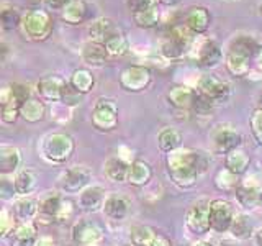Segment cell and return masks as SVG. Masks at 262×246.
Wrapping results in <instances>:
<instances>
[{
	"label": "cell",
	"mask_w": 262,
	"mask_h": 246,
	"mask_svg": "<svg viewBox=\"0 0 262 246\" xmlns=\"http://www.w3.org/2000/svg\"><path fill=\"white\" fill-rule=\"evenodd\" d=\"M195 92H196L195 89L184 86V84H179V86H172L167 90L166 98H167L169 105L174 107L176 110H190L193 98H195Z\"/></svg>",
	"instance_id": "obj_22"
},
{
	"label": "cell",
	"mask_w": 262,
	"mask_h": 246,
	"mask_svg": "<svg viewBox=\"0 0 262 246\" xmlns=\"http://www.w3.org/2000/svg\"><path fill=\"white\" fill-rule=\"evenodd\" d=\"M62 194L57 191H48L39 197V212L36 223L38 225H51L56 221L57 213H59L61 203H62Z\"/></svg>",
	"instance_id": "obj_13"
},
{
	"label": "cell",
	"mask_w": 262,
	"mask_h": 246,
	"mask_svg": "<svg viewBox=\"0 0 262 246\" xmlns=\"http://www.w3.org/2000/svg\"><path fill=\"white\" fill-rule=\"evenodd\" d=\"M257 102H259V107H257V109H262V89L259 90V94H257Z\"/></svg>",
	"instance_id": "obj_58"
},
{
	"label": "cell",
	"mask_w": 262,
	"mask_h": 246,
	"mask_svg": "<svg viewBox=\"0 0 262 246\" xmlns=\"http://www.w3.org/2000/svg\"><path fill=\"white\" fill-rule=\"evenodd\" d=\"M182 0H158V4H161V5H164V7H177Z\"/></svg>",
	"instance_id": "obj_55"
},
{
	"label": "cell",
	"mask_w": 262,
	"mask_h": 246,
	"mask_svg": "<svg viewBox=\"0 0 262 246\" xmlns=\"http://www.w3.org/2000/svg\"><path fill=\"white\" fill-rule=\"evenodd\" d=\"M38 177L31 169H21L16 172V176L13 179V186L18 197H27L36 189Z\"/></svg>",
	"instance_id": "obj_34"
},
{
	"label": "cell",
	"mask_w": 262,
	"mask_h": 246,
	"mask_svg": "<svg viewBox=\"0 0 262 246\" xmlns=\"http://www.w3.org/2000/svg\"><path fill=\"white\" fill-rule=\"evenodd\" d=\"M259 207L262 209V189H260V194H259Z\"/></svg>",
	"instance_id": "obj_60"
},
{
	"label": "cell",
	"mask_w": 262,
	"mask_h": 246,
	"mask_svg": "<svg viewBox=\"0 0 262 246\" xmlns=\"http://www.w3.org/2000/svg\"><path fill=\"white\" fill-rule=\"evenodd\" d=\"M225 66L226 71L234 77H244L251 71V59L244 56H237L233 53H226L225 56Z\"/></svg>",
	"instance_id": "obj_36"
},
{
	"label": "cell",
	"mask_w": 262,
	"mask_h": 246,
	"mask_svg": "<svg viewBox=\"0 0 262 246\" xmlns=\"http://www.w3.org/2000/svg\"><path fill=\"white\" fill-rule=\"evenodd\" d=\"M92 125L98 131H113L118 127V105L113 98L100 97L92 110Z\"/></svg>",
	"instance_id": "obj_7"
},
{
	"label": "cell",
	"mask_w": 262,
	"mask_h": 246,
	"mask_svg": "<svg viewBox=\"0 0 262 246\" xmlns=\"http://www.w3.org/2000/svg\"><path fill=\"white\" fill-rule=\"evenodd\" d=\"M54 28V20L53 15L49 10H30L23 15L21 20V33L23 36L27 38L28 41H46L49 36H51Z\"/></svg>",
	"instance_id": "obj_4"
},
{
	"label": "cell",
	"mask_w": 262,
	"mask_h": 246,
	"mask_svg": "<svg viewBox=\"0 0 262 246\" xmlns=\"http://www.w3.org/2000/svg\"><path fill=\"white\" fill-rule=\"evenodd\" d=\"M254 59H256V63H257L259 68H262V46H259L256 56H254Z\"/></svg>",
	"instance_id": "obj_57"
},
{
	"label": "cell",
	"mask_w": 262,
	"mask_h": 246,
	"mask_svg": "<svg viewBox=\"0 0 262 246\" xmlns=\"http://www.w3.org/2000/svg\"><path fill=\"white\" fill-rule=\"evenodd\" d=\"M213 184L218 189L220 192H228V194H234L237 186L241 184L239 176H236L234 172H231L226 168H221L215 172V177H213Z\"/></svg>",
	"instance_id": "obj_35"
},
{
	"label": "cell",
	"mask_w": 262,
	"mask_h": 246,
	"mask_svg": "<svg viewBox=\"0 0 262 246\" xmlns=\"http://www.w3.org/2000/svg\"><path fill=\"white\" fill-rule=\"evenodd\" d=\"M158 232L149 225H136L131 228L129 240L133 246H149V243L156 238Z\"/></svg>",
	"instance_id": "obj_39"
},
{
	"label": "cell",
	"mask_w": 262,
	"mask_h": 246,
	"mask_svg": "<svg viewBox=\"0 0 262 246\" xmlns=\"http://www.w3.org/2000/svg\"><path fill=\"white\" fill-rule=\"evenodd\" d=\"M156 4H158V0H126V7L131 12V15L147 10V8H152L156 7Z\"/></svg>",
	"instance_id": "obj_50"
},
{
	"label": "cell",
	"mask_w": 262,
	"mask_h": 246,
	"mask_svg": "<svg viewBox=\"0 0 262 246\" xmlns=\"http://www.w3.org/2000/svg\"><path fill=\"white\" fill-rule=\"evenodd\" d=\"M35 246H59L56 241V238L51 235H39Z\"/></svg>",
	"instance_id": "obj_52"
},
{
	"label": "cell",
	"mask_w": 262,
	"mask_h": 246,
	"mask_svg": "<svg viewBox=\"0 0 262 246\" xmlns=\"http://www.w3.org/2000/svg\"><path fill=\"white\" fill-rule=\"evenodd\" d=\"M39 151L48 162L64 164L72 158L76 151V141L66 131H53L41 139Z\"/></svg>",
	"instance_id": "obj_2"
},
{
	"label": "cell",
	"mask_w": 262,
	"mask_h": 246,
	"mask_svg": "<svg viewBox=\"0 0 262 246\" xmlns=\"http://www.w3.org/2000/svg\"><path fill=\"white\" fill-rule=\"evenodd\" d=\"M259 15H260V16H262V4H260V5H259Z\"/></svg>",
	"instance_id": "obj_61"
},
{
	"label": "cell",
	"mask_w": 262,
	"mask_h": 246,
	"mask_svg": "<svg viewBox=\"0 0 262 246\" xmlns=\"http://www.w3.org/2000/svg\"><path fill=\"white\" fill-rule=\"evenodd\" d=\"M89 38L90 41H95V43L105 45L112 36H115L117 33H120V28L115 25V22L108 16H100V18L94 20L89 25Z\"/></svg>",
	"instance_id": "obj_19"
},
{
	"label": "cell",
	"mask_w": 262,
	"mask_h": 246,
	"mask_svg": "<svg viewBox=\"0 0 262 246\" xmlns=\"http://www.w3.org/2000/svg\"><path fill=\"white\" fill-rule=\"evenodd\" d=\"M196 90L202 92L203 95H207L210 100L215 102V105L226 104L233 95L231 86H229L226 80L215 76V74H203V76L199 79Z\"/></svg>",
	"instance_id": "obj_11"
},
{
	"label": "cell",
	"mask_w": 262,
	"mask_h": 246,
	"mask_svg": "<svg viewBox=\"0 0 262 246\" xmlns=\"http://www.w3.org/2000/svg\"><path fill=\"white\" fill-rule=\"evenodd\" d=\"M210 146L215 154L226 156L236 148L243 146V136L233 125L229 123H220L213 127L210 131Z\"/></svg>",
	"instance_id": "obj_5"
},
{
	"label": "cell",
	"mask_w": 262,
	"mask_h": 246,
	"mask_svg": "<svg viewBox=\"0 0 262 246\" xmlns=\"http://www.w3.org/2000/svg\"><path fill=\"white\" fill-rule=\"evenodd\" d=\"M259 194H260V187L244 182V180H241V184L237 186V189L234 191L236 202L239 203V207L244 212H248V210L251 212L259 207Z\"/></svg>",
	"instance_id": "obj_25"
},
{
	"label": "cell",
	"mask_w": 262,
	"mask_h": 246,
	"mask_svg": "<svg viewBox=\"0 0 262 246\" xmlns=\"http://www.w3.org/2000/svg\"><path fill=\"white\" fill-rule=\"evenodd\" d=\"M64 86H66V80L62 77L51 74V76H46L38 82L36 92L41 100H45V102H61Z\"/></svg>",
	"instance_id": "obj_18"
},
{
	"label": "cell",
	"mask_w": 262,
	"mask_h": 246,
	"mask_svg": "<svg viewBox=\"0 0 262 246\" xmlns=\"http://www.w3.org/2000/svg\"><path fill=\"white\" fill-rule=\"evenodd\" d=\"M193 36L195 35L185 27L184 22L180 25H174L159 43L161 56L167 61H177L180 57H184V54L190 48Z\"/></svg>",
	"instance_id": "obj_3"
},
{
	"label": "cell",
	"mask_w": 262,
	"mask_h": 246,
	"mask_svg": "<svg viewBox=\"0 0 262 246\" xmlns=\"http://www.w3.org/2000/svg\"><path fill=\"white\" fill-rule=\"evenodd\" d=\"M211 166L210 153L195 148H179L166 154L167 174L179 189H192L200 182Z\"/></svg>",
	"instance_id": "obj_1"
},
{
	"label": "cell",
	"mask_w": 262,
	"mask_h": 246,
	"mask_svg": "<svg viewBox=\"0 0 262 246\" xmlns=\"http://www.w3.org/2000/svg\"><path fill=\"white\" fill-rule=\"evenodd\" d=\"M82 98H84V94H80L79 90L74 87L69 80H66V86H64V90H62V97H61V104L66 105V107H77Z\"/></svg>",
	"instance_id": "obj_44"
},
{
	"label": "cell",
	"mask_w": 262,
	"mask_h": 246,
	"mask_svg": "<svg viewBox=\"0 0 262 246\" xmlns=\"http://www.w3.org/2000/svg\"><path fill=\"white\" fill-rule=\"evenodd\" d=\"M87 16H89V5L84 0H71L61 12V18L68 25H80L87 20Z\"/></svg>",
	"instance_id": "obj_31"
},
{
	"label": "cell",
	"mask_w": 262,
	"mask_h": 246,
	"mask_svg": "<svg viewBox=\"0 0 262 246\" xmlns=\"http://www.w3.org/2000/svg\"><path fill=\"white\" fill-rule=\"evenodd\" d=\"M249 164H251V158L243 146L236 148V150H233L231 153H228L225 156V168L234 172V174L239 177L249 169Z\"/></svg>",
	"instance_id": "obj_32"
},
{
	"label": "cell",
	"mask_w": 262,
	"mask_h": 246,
	"mask_svg": "<svg viewBox=\"0 0 262 246\" xmlns=\"http://www.w3.org/2000/svg\"><path fill=\"white\" fill-rule=\"evenodd\" d=\"M213 109H215V102L210 100L207 95H203L202 92H199V90H196L190 110L195 115H200V117H207V115H210L213 112Z\"/></svg>",
	"instance_id": "obj_42"
},
{
	"label": "cell",
	"mask_w": 262,
	"mask_h": 246,
	"mask_svg": "<svg viewBox=\"0 0 262 246\" xmlns=\"http://www.w3.org/2000/svg\"><path fill=\"white\" fill-rule=\"evenodd\" d=\"M0 117H2V121L7 123V125H13V123L20 118V105H16L15 102L2 105Z\"/></svg>",
	"instance_id": "obj_48"
},
{
	"label": "cell",
	"mask_w": 262,
	"mask_h": 246,
	"mask_svg": "<svg viewBox=\"0 0 262 246\" xmlns=\"http://www.w3.org/2000/svg\"><path fill=\"white\" fill-rule=\"evenodd\" d=\"M74 215H76V203H74L71 199H68V197H64L56 221H59V223H66V221L72 220Z\"/></svg>",
	"instance_id": "obj_47"
},
{
	"label": "cell",
	"mask_w": 262,
	"mask_h": 246,
	"mask_svg": "<svg viewBox=\"0 0 262 246\" xmlns=\"http://www.w3.org/2000/svg\"><path fill=\"white\" fill-rule=\"evenodd\" d=\"M229 233H231L233 238H236V240H239V241H246V240H251V238H254L256 227H254L252 217L249 215V213H246V212L236 213Z\"/></svg>",
	"instance_id": "obj_28"
},
{
	"label": "cell",
	"mask_w": 262,
	"mask_h": 246,
	"mask_svg": "<svg viewBox=\"0 0 262 246\" xmlns=\"http://www.w3.org/2000/svg\"><path fill=\"white\" fill-rule=\"evenodd\" d=\"M118 80H120V87L123 90H126V92H131V94H138L151 86L152 72L149 68H146V66L133 64L121 71Z\"/></svg>",
	"instance_id": "obj_8"
},
{
	"label": "cell",
	"mask_w": 262,
	"mask_h": 246,
	"mask_svg": "<svg viewBox=\"0 0 262 246\" xmlns=\"http://www.w3.org/2000/svg\"><path fill=\"white\" fill-rule=\"evenodd\" d=\"M129 161L121 158V156H112L105 161L103 164V174L105 177L112 180V182L123 184L128 182V174H129Z\"/></svg>",
	"instance_id": "obj_21"
},
{
	"label": "cell",
	"mask_w": 262,
	"mask_h": 246,
	"mask_svg": "<svg viewBox=\"0 0 262 246\" xmlns=\"http://www.w3.org/2000/svg\"><path fill=\"white\" fill-rule=\"evenodd\" d=\"M215 246H241V241L236 240L233 236H229V238H221Z\"/></svg>",
	"instance_id": "obj_54"
},
{
	"label": "cell",
	"mask_w": 262,
	"mask_h": 246,
	"mask_svg": "<svg viewBox=\"0 0 262 246\" xmlns=\"http://www.w3.org/2000/svg\"><path fill=\"white\" fill-rule=\"evenodd\" d=\"M69 82L76 87L80 94H89L90 90L94 89L95 86V76L92 74V71L87 69V68H79L76 69L69 77Z\"/></svg>",
	"instance_id": "obj_37"
},
{
	"label": "cell",
	"mask_w": 262,
	"mask_h": 246,
	"mask_svg": "<svg viewBox=\"0 0 262 246\" xmlns=\"http://www.w3.org/2000/svg\"><path fill=\"white\" fill-rule=\"evenodd\" d=\"M249 127H251V133L254 139L257 141V145L262 146V109L254 110L249 120Z\"/></svg>",
	"instance_id": "obj_45"
},
{
	"label": "cell",
	"mask_w": 262,
	"mask_h": 246,
	"mask_svg": "<svg viewBox=\"0 0 262 246\" xmlns=\"http://www.w3.org/2000/svg\"><path fill=\"white\" fill-rule=\"evenodd\" d=\"M234 217H236V212H234V207L231 205V202L223 200V199L211 200V209H210L211 232H215V233L229 232Z\"/></svg>",
	"instance_id": "obj_12"
},
{
	"label": "cell",
	"mask_w": 262,
	"mask_h": 246,
	"mask_svg": "<svg viewBox=\"0 0 262 246\" xmlns=\"http://www.w3.org/2000/svg\"><path fill=\"white\" fill-rule=\"evenodd\" d=\"M254 243H256V246H262V228H257L256 233H254Z\"/></svg>",
	"instance_id": "obj_56"
},
{
	"label": "cell",
	"mask_w": 262,
	"mask_h": 246,
	"mask_svg": "<svg viewBox=\"0 0 262 246\" xmlns=\"http://www.w3.org/2000/svg\"><path fill=\"white\" fill-rule=\"evenodd\" d=\"M12 87V94H13V100L16 105H23L27 100L31 98V90L27 84H21V82H13L10 86Z\"/></svg>",
	"instance_id": "obj_46"
},
{
	"label": "cell",
	"mask_w": 262,
	"mask_h": 246,
	"mask_svg": "<svg viewBox=\"0 0 262 246\" xmlns=\"http://www.w3.org/2000/svg\"><path fill=\"white\" fill-rule=\"evenodd\" d=\"M0 197H2V200H13L15 197H18L13 180H8L7 176H2V180H0Z\"/></svg>",
	"instance_id": "obj_49"
},
{
	"label": "cell",
	"mask_w": 262,
	"mask_h": 246,
	"mask_svg": "<svg viewBox=\"0 0 262 246\" xmlns=\"http://www.w3.org/2000/svg\"><path fill=\"white\" fill-rule=\"evenodd\" d=\"M16 225H18V220H16L13 210H8L7 207H4L2 212H0V236L5 240L13 232Z\"/></svg>",
	"instance_id": "obj_43"
},
{
	"label": "cell",
	"mask_w": 262,
	"mask_h": 246,
	"mask_svg": "<svg viewBox=\"0 0 262 246\" xmlns=\"http://www.w3.org/2000/svg\"><path fill=\"white\" fill-rule=\"evenodd\" d=\"M211 23V15L207 7L193 5L184 15V25L190 30L193 35H203L207 33Z\"/></svg>",
	"instance_id": "obj_16"
},
{
	"label": "cell",
	"mask_w": 262,
	"mask_h": 246,
	"mask_svg": "<svg viewBox=\"0 0 262 246\" xmlns=\"http://www.w3.org/2000/svg\"><path fill=\"white\" fill-rule=\"evenodd\" d=\"M257 49H259L257 41L251 35H237L229 41L226 53H233L237 56H244V57H249V59H254Z\"/></svg>",
	"instance_id": "obj_29"
},
{
	"label": "cell",
	"mask_w": 262,
	"mask_h": 246,
	"mask_svg": "<svg viewBox=\"0 0 262 246\" xmlns=\"http://www.w3.org/2000/svg\"><path fill=\"white\" fill-rule=\"evenodd\" d=\"M105 194L106 192L102 186L90 184L87 189H84V191L79 194V200H77L79 209L84 210V212H89V213L100 212L103 209L105 200H106Z\"/></svg>",
	"instance_id": "obj_17"
},
{
	"label": "cell",
	"mask_w": 262,
	"mask_h": 246,
	"mask_svg": "<svg viewBox=\"0 0 262 246\" xmlns=\"http://www.w3.org/2000/svg\"><path fill=\"white\" fill-rule=\"evenodd\" d=\"M154 169L147 161L144 159H135L129 164V174H128V184L133 187H144L152 180Z\"/></svg>",
	"instance_id": "obj_24"
},
{
	"label": "cell",
	"mask_w": 262,
	"mask_h": 246,
	"mask_svg": "<svg viewBox=\"0 0 262 246\" xmlns=\"http://www.w3.org/2000/svg\"><path fill=\"white\" fill-rule=\"evenodd\" d=\"M195 63L205 69H213L220 66V63L223 61V51L218 43H215L213 39H205L196 46L193 53Z\"/></svg>",
	"instance_id": "obj_14"
},
{
	"label": "cell",
	"mask_w": 262,
	"mask_h": 246,
	"mask_svg": "<svg viewBox=\"0 0 262 246\" xmlns=\"http://www.w3.org/2000/svg\"><path fill=\"white\" fill-rule=\"evenodd\" d=\"M159 20H161V13L158 10V7L133 13V22L136 23V27L143 28V30H151L154 27H158Z\"/></svg>",
	"instance_id": "obj_40"
},
{
	"label": "cell",
	"mask_w": 262,
	"mask_h": 246,
	"mask_svg": "<svg viewBox=\"0 0 262 246\" xmlns=\"http://www.w3.org/2000/svg\"><path fill=\"white\" fill-rule=\"evenodd\" d=\"M21 166V153L16 146H0V174L10 176Z\"/></svg>",
	"instance_id": "obj_26"
},
{
	"label": "cell",
	"mask_w": 262,
	"mask_h": 246,
	"mask_svg": "<svg viewBox=\"0 0 262 246\" xmlns=\"http://www.w3.org/2000/svg\"><path fill=\"white\" fill-rule=\"evenodd\" d=\"M71 238L76 246H102L105 241V228L94 220L82 218L72 225Z\"/></svg>",
	"instance_id": "obj_6"
},
{
	"label": "cell",
	"mask_w": 262,
	"mask_h": 246,
	"mask_svg": "<svg viewBox=\"0 0 262 246\" xmlns=\"http://www.w3.org/2000/svg\"><path fill=\"white\" fill-rule=\"evenodd\" d=\"M195 246H215V244H211V243H207V241H200V243H196Z\"/></svg>",
	"instance_id": "obj_59"
},
{
	"label": "cell",
	"mask_w": 262,
	"mask_h": 246,
	"mask_svg": "<svg viewBox=\"0 0 262 246\" xmlns=\"http://www.w3.org/2000/svg\"><path fill=\"white\" fill-rule=\"evenodd\" d=\"M15 217L18 221H36L39 212V202L33 197H20L13 202L12 207Z\"/></svg>",
	"instance_id": "obj_27"
},
{
	"label": "cell",
	"mask_w": 262,
	"mask_h": 246,
	"mask_svg": "<svg viewBox=\"0 0 262 246\" xmlns=\"http://www.w3.org/2000/svg\"><path fill=\"white\" fill-rule=\"evenodd\" d=\"M21 20L23 15L20 10L13 5H4L2 12H0V23H2V28L5 31H12L21 27Z\"/></svg>",
	"instance_id": "obj_38"
},
{
	"label": "cell",
	"mask_w": 262,
	"mask_h": 246,
	"mask_svg": "<svg viewBox=\"0 0 262 246\" xmlns=\"http://www.w3.org/2000/svg\"><path fill=\"white\" fill-rule=\"evenodd\" d=\"M105 48H106V51H108L110 57H121V56L128 54V51H129V41L120 31V33H117V35L112 36L108 41H106Z\"/></svg>",
	"instance_id": "obj_41"
},
{
	"label": "cell",
	"mask_w": 262,
	"mask_h": 246,
	"mask_svg": "<svg viewBox=\"0 0 262 246\" xmlns=\"http://www.w3.org/2000/svg\"><path fill=\"white\" fill-rule=\"evenodd\" d=\"M46 117V104L39 97H31L23 105H20V118L27 123H39Z\"/></svg>",
	"instance_id": "obj_30"
},
{
	"label": "cell",
	"mask_w": 262,
	"mask_h": 246,
	"mask_svg": "<svg viewBox=\"0 0 262 246\" xmlns=\"http://www.w3.org/2000/svg\"><path fill=\"white\" fill-rule=\"evenodd\" d=\"M210 199H199L188 207L185 215V225L188 232L193 235H207L210 232Z\"/></svg>",
	"instance_id": "obj_10"
},
{
	"label": "cell",
	"mask_w": 262,
	"mask_h": 246,
	"mask_svg": "<svg viewBox=\"0 0 262 246\" xmlns=\"http://www.w3.org/2000/svg\"><path fill=\"white\" fill-rule=\"evenodd\" d=\"M149 246H174V244H172V241L169 240V238H167L166 235L158 233V235H156L154 240L149 243Z\"/></svg>",
	"instance_id": "obj_53"
},
{
	"label": "cell",
	"mask_w": 262,
	"mask_h": 246,
	"mask_svg": "<svg viewBox=\"0 0 262 246\" xmlns=\"http://www.w3.org/2000/svg\"><path fill=\"white\" fill-rule=\"evenodd\" d=\"M82 61H84L90 68H103L108 63L110 54L106 51L105 45L95 43V41H87L82 46Z\"/></svg>",
	"instance_id": "obj_23"
},
{
	"label": "cell",
	"mask_w": 262,
	"mask_h": 246,
	"mask_svg": "<svg viewBox=\"0 0 262 246\" xmlns=\"http://www.w3.org/2000/svg\"><path fill=\"white\" fill-rule=\"evenodd\" d=\"M90 184H92V171L84 164L66 169L59 177V191L68 195L80 194Z\"/></svg>",
	"instance_id": "obj_9"
},
{
	"label": "cell",
	"mask_w": 262,
	"mask_h": 246,
	"mask_svg": "<svg viewBox=\"0 0 262 246\" xmlns=\"http://www.w3.org/2000/svg\"><path fill=\"white\" fill-rule=\"evenodd\" d=\"M223 2H237V0H223Z\"/></svg>",
	"instance_id": "obj_62"
},
{
	"label": "cell",
	"mask_w": 262,
	"mask_h": 246,
	"mask_svg": "<svg viewBox=\"0 0 262 246\" xmlns=\"http://www.w3.org/2000/svg\"><path fill=\"white\" fill-rule=\"evenodd\" d=\"M102 212L110 221H121L129 215V200L120 194L106 195Z\"/></svg>",
	"instance_id": "obj_20"
},
{
	"label": "cell",
	"mask_w": 262,
	"mask_h": 246,
	"mask_svg": "<svg viewBox=\"0 0 262 246\" xmlns=\"http://www.w3.org/2000/svg\"><path fill=\"white\" fill-rule=\"evenodd\" d=\"M38 236L36 221H18V225L5 240L8 246H35Z\"/></svg>",
	"instance_id": "obj_15"
},
{
	"label": "cell",
	"mask_w": 262,
	"mask_h": 246,
	"mask_svg": "<svg viewBox=\"0 0 262 246\" xmlns=\"http://www.w3.org/2000/svg\"><path fill=\"white\" fill-rule=\"evenodd\" d=\"M158 148L164 154H169L179 150V148H182V133L170 127L162 128L158 135Z\"/></svg>",
	"instance_id": "obj_33"
},
{
	"label": "cell",
	"mask_w": 262,
	"mask_h": 246,
	"mask_svg": "<svg viewBox=\"0 0 262 246\" xmlns=\"http://www.w3.org/2000/svg\"><path fill=\"white\" fill-rule=\"evenodd\" d=\"M69 2H71V0H43V5L49 12H54V10H61L62 12V8Z\"/></svg>",
	"instance_id": "obj_51"
}]
</instances>
